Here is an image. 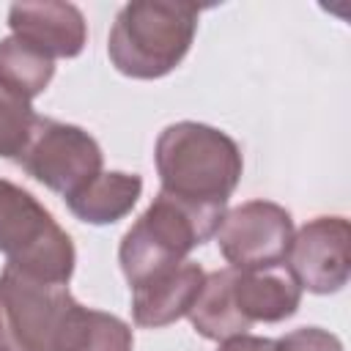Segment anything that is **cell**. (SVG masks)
I'll use <instances>...</instances> for the list:
<instances>
[{
  "mask_svg": "<svg viewBox=\"0 0 351 351\" xmlns=\"http://www.w3.org/2000/svg\"><path fill=\"white\" fill-rule=\"evenodd\" d=\"M159 189L192 203L228 206L244 159L230 134L197 121H178L159 132L154 145Z\"/></svg>",
  "mask_w": 351,
  "mask_h": 351,
  "instance_id": "1",
  "label": "cell"
},
{
  "mask_svg": "<svg viewBox=\"0 0 351 351\" xmlns=\"http://www.w3.org/2000/svg\"><path fill=\"white\" fill-rule=\"evenodd\" d=\"M197 19L200 8L181 0L126 3L110 27L107 58L123 77L159 80L186 58Z\"/></svg>",
  "mask_w": 351,
  "mask_h": 351,
  "instance_id": "2",
  "label": "cell"
},
{
  "mask_svg": "<svg viewBox=\"0 0 351 351\" xmlns=\"http://www.w3.org/2000/svg\"><path fill=\"white\" fill-rule=\"evenodd\" d=\"M225 211L228 206L192 203L159 189L118 244V263L129 288L184 263L195 247L214 239Z\"/></svg>",
  "mask_w": 351,
  "mask_h": 351,
  "instance_id": "3",
  "label": "cell"
},
{
  "mask_svg": "<svg viewBox=\"0 0 351 351\" xmlns=\"http://www.w3.org/2000/svg\"><path fill=\"white\" fill-rule=\"evenodd\" d=\"M0 252L5 266L58 285H69L77 266L71 236L27 189L8 178H0Z\"/></svg>",
  "mask_w": 351,
  "mask_h": 351,
  "instance_id": "4",
  "label": "cell"
},
{
  "mask_svg": "<svg viewBox=\"0 0 351 351\" xmlns=\"http://www.w3.org/2000/svg\"><path fill=\"white\" fill-rule=\"evenodd\" d=\"M74 304L69 285L44 282L5 266L0 271V348L52 351Z\"/></svg>",
  "mask_w": 351,
  "mask_h": 351,
  "instance_id": "5",
  "label": "cell"
},
{
  "mask_svg": "<svg viewBox=\"0 0 351 351\" xmlns=\"http://www.w3.org/2000/svg\"><path fill=\"white\" fill-rule=\"evenodd\" d=\"M101 162L104 154L93 134H88L82 126L41 115L36 118L25 148L16 156V165L30 178L60 197H69L93 176H99Z\"/></svg>",
  "mask_w": 351,
  "mask_h": 351,
  "instance_id": "6",
  "label": "cell"
},
{
  "mask_svg": "<svg viewBox=\"0 0 351 351\" xmlns=\"http://www.w3.org/2000/svg\"><path fill=\"white\" fill-rule=\"evenodd\" d=\"M293 230V217L280 203L247 200L225 211L214 239L233 269H263L285 261Z\"/></svg>",
  "mask_w": 351,
  "mask_h": 351,
  "instance_id": "7",
  "label": "cell"
},
{
  "mask_svg": "<svg viewBox=\"0 0 351 351\" xmlns=\"http://www.w3.org/2000/svg\"><path fill=\"white\" fill-rule=\"evenodd\" d=\"M282 266L302 291L329 296L351 277V225L346 217H315L293 230Z\"/></svg>",
  "mask_w": 351,
  "mask_h": 351,
  "instance_id": "8",
  "label": "cell"
},
{
  "mask_svg": "<svg viewBox=\"0 0 351 351\" xmlns=\"http://www.w3.org/2000/svg\"><path fill=\"white\" fill-rule=\"evenodd\" d=\"M11 36L44 52L47 58H77L88 44L85 14L74 3L25 0L8 8Z\"/></svg>",
  "mask_w": 351,
  "mask_h": 351,
  "instance_id": "9",
  "label": "cell"
},
{
  "mask_svg": "<svg viewBox=\"0 0 351 351\" xmlns=\"http://www.w3.org/2000/svg\"><path fill=\"white\" fill-rule=\"evenodd\" d=\"M203 280V266L184 261L137 282L132 288V321L143 329H162L176 324L195 304Z\"/></svg>",
  "mask_w": 351,
  "mask_h": 351,
  "instance_id": "10",
  "label": "cell"
},
{
  "mask_svg": "<svg viewBox=\"0 0 351 351\" xmlns=\"http://www.w3.org/2000/svg\"><path fill=\"white\" fill-rule=\"evenodd\" d=\"M233 304L250 326L280 324L299 310L302 288L282 263L263 269H233Z\"/></svg>",
  "mask_w": 351,
  "mask_h": 351,
  "instance_id": "11",
  "label": "cell"
},
{
  "mask_svg": "<svg viewBox=\"0 0 351 351\" xmlns=\"http://www.w3.org/2000/svg\"><path fill=\"white\" fill-rule=\"evenodd\" d=\"M140 195H143V178L137 173L101 170L99 176H93L88 184H82L77 192H71L63 200L80 222L101 228L132 214Z\"/></svg>",
  "mask_w": 351,
  "mask_h": 351,
  "instance_id": "12",
  "label": "cell"
},
{
  "mask_svg": "<svg viewBox=\"0 0 351 351\" xmlns=\"http://www.w3.org/2000/svg\"><path fill=\"white\" fill-rule=\"evenodd\" d=\"M186 318L200 337L214 343H222L236 335H247L252 329L233 304V266L206 274L203 288L195 304L189 307Z\"/></svg>",
  "mask_w": 351,
  "mask_h": 351,
  "instance_id": "13",
  "label": "cell"
},
{
  "mask_svg": "<svg viewBox=\"0 0 351 351\" xmlns=\"http://www.w3.org/2000/svg\"><path fill=\"white\" fill-rule=\"evenodd\" d=\"M134 335L132 326L104 310L74 304L66 324L58 332L52 351H132Z\"/></svg>",
  "mask_w": 351,
  "mask_h": 351,
  "instance_id": "14",
  "label": "cell"
},
{
  "mask_svg": "<svg viewBox=\"0 0 351 351\" xmlns=\"http://www.w3.org/2000/svg\"><path fill=\"white\" fill-rule=\"evenodd\" d=\"M55 77V60L16 36L0 38V88L22 101L41 96Z\"/></svg>",
  "mask_w": 351,
  "mask_h": 351,
  "instance_id": "15",
  "label": "cell"
},
{
  "mask_svg": "<svg viewBox=\"0 0 351 351\" xmlns=\"http://www.w3.org/2000/svg\"><path fill=\"white\" fill-rule=\"evenodd\" d=\"M36 112L30 101H22L0 88V159H16L33 132Z\"/></svg>",
  "mask_w": 351,
  "mask_h": 351,
  "instance_id": "16",
  "label": "cell"
},
{
  "mask_svg": "<svg viewBox=\"0 0 351 351\" xmlns=\"http://www.w3.org/2000/svg\"><path fill=\"white\" fill-rule=\"evenodd\" d=\"M274 351H343L335 332L321 326H299L274 340Z\"/></svg>",
  "mask_w": 351,
  "mask_h": 351,
  "instance_id": "17",
  "label": "cell"
},
{
  "mask_svg": "<svg viewBox=\"0 0 351 351\" xmlns=\"http://www.w3.org/2000/svg\"><path fill=\"white\" fill-rule=\"evenodd\" d=\"M217 351H274V340L271 337H258V335H236L228 337L217 346Z\"/></svg>",
  "mask_w": 351,
  "mask_h": 351,
  "instance_id": "18",
  "label": "cell"
},
{
  "mask_svg": "<svg viewBox=\"0 0 351 351\" xmlns=\"http://www.w3.org/2000/svg\"><path fill=\"white\" fill-rule=\"evenodd\" d=\"M0 351H3V348H0Z\"/></svg>",
  "mask_w": 351,
  "mask_h": 351,
  "instance_id": "19",
  "label": "cell"
}]
</instances>
